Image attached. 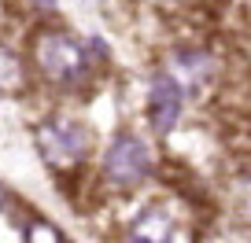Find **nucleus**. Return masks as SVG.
I'll list each match as a JSON object with an SVG mask.
<instances>
[{
	"instance_id": "nucleus-1",
	"label": "nucleus",
	"mask_w": 251,
	"mask_h": 243,
	"mask_svg": "<svg viewBox=\"0 0 251 243\" xmlns=\"http://www.w3.org/2000/svg\"><path fill=\"white\" fill-rule=\"evenodd\" d=\"M33 63L41 78L52 81L55 88H81L96 70V59L85 41L71 37L63 30H45L33 41Z\"/></svg>"
},
{
	"instance_id": "nucleus-2",
	"label": "nucleus",
	"mask_w": 251,
	"mask_h": 243,
	"mask_svg": "<svg viewBox=\"0 0 251 243\" xmlns=\"http://www.w3.org/2000/svg\"><path fill=\"white\" fill-rule=\"evenodd\" d=\"M33 140H37L41 158L52 170H74L89 155V133L74 118H45L33 129Z\"/></svg>"
},
{
	"instance_id": "nucleus-3",
	"label": "nucleus",
	"mask_w": 251,
	"mask_h": 243,
	"mask_svg": "<svg viewBox=\"0 0 251 243\" xmlns=\"http://www.w3.org/2000/svg\"><path fill=\"white\" fill-rule=\"evenodd\" d=\"M151 173V151L137 133H118L103 151V180L115 188H137Z\"/></svg>"
},
{
	"instance_id": "nucleus-4",
	"label": "nucleus",
	"mask_w": 251,
	"mask_h": 243,
	"mask_svg": "<svg viewBox=\"0 0 251 243\" xmlns=\"http://www.w3.org/2000/svg\"><path fill=\"white\" fill-rule=\"evenodd\" d=\"M185 107V88L174 74H155L148 88V122L155 133H170Z\"/></svg>"
},
{
	"instance_id": "nucleus-5",
	"label": "nucleus",
	"mask_w": 251,
	"mask_h": 243,
	"mask_svg": "<svg viewBox=\"0 0 251 243\" xmlns=\"http://www.w3.org/2000/svg\"><path fill=\"white\" fill-rule=\"evenodd\" d=\"M177 240V218L166 206L151 203L126 225V243H174Z\"/></svg>"
},
{
	"instance_id": "nucleus-6",
	"label": "nucleus",
	"mask_w": 251,
	"mask_h": 243,
	"mask_svg": "<svg viewBox=\"0 0 251 243\" xmlns=\"http://www.w3.org/2000/svg\"><path fill=\"white\" fill-rule=\"evenodd\" d=\"M26 74H23V63H19V55L8 52V48H0V85L8 88H23Z\"/></svg>"
},
{
	"instance_id": "nucleus-7",
	"label": "nucleus",
	"mask_w": 251,
	"mask_h": 243,
	"mask_svg": "<svg viewBox=\"0 0 251 243\" xmlns=\"http://www.w3.org/2000/svg\"><path fill=\"white\" fill-rule=\"evenodd\" d=\"M26 240L30 243H63L59 232H55V225H48V221H33L30 232H26Z\"/></svg>"
},
{
	"instance_id": "nucleus-8",
	"label": "nucleus",
	"mask_w": 251,
	"mask_h": 243,
	"mask_svg": "<svg viewBox=\"0 0 251 243\" xmlns=\"http://www.w3.org/2000/svg\"><path fill=\"white\" fill-rule=\"evenodd\" d=\"M0 206H8V192L4 188H0Z\"/></svg>"
}]
</instances>
